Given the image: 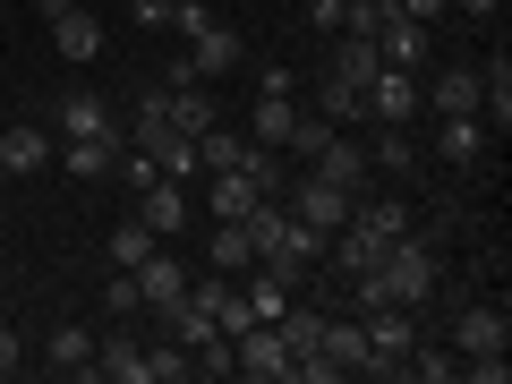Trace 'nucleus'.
<instances>
[{
	"label": "nucleus",
	"instance_id": "obj_11",
	"mask_svg": "<svg viewBox=\"0 0 512 384\" xmlns=\"http://www.w3.org/2000/svg\"><path fill=\"white\" fill-rule=\"evenodd\" d=\"M308 171H316V180H333V188H350V197H359V188H367V154H359V146H350L342 128H333L325 146H316V154H308Z\"/></svg>",
	"mask_w": 512,
	"mask_h": 384
},
{
	"label": "nucleus",
	"instance_id": "obj_29",
	"mask_svg": "<svg viewBox=\"0 0 512 384\" xmlns=\"http://www.w3.org/2000/svg\"><path fill=\"white\" fill-rule=\"evenodd\" d=\"M316 120H333V128H342V120H359V86H350L342 69H333L325 86H316Z\"/></svg>",
	"mask_w": 512,
	"mask_h": 384
},
{
	"label": "nucleus",
	"instance_id": "obj_16",
	"mask_svg": "<svg viewBox=\"0 0 512 384\" xmlns=\"http://www.w3.org/2000/svg\"><path fill=\"white\" fill-rule=\"evenodd\" d=\"M427 103H436V120H478V69H444Z\"/></svg>",
	"mask_w": 512,
	"mask_h": 384
},
{
	"label": "nucleus",
	"instance_id": "obj_2",
	"mask_svg": "<svg viewBox=\"0 0 512 384\" xmlns=\"http://www.w3.org/2000/svg\"><path fill=\"white\" fill-rule=\"evenodd\" d=\"M359 325H367V376H384L419 350V308H367Z\"/></svg>",
	"mask_w": 512,
	"mask_h": 384
},
{
	"label": "nucleus",
	"instance_id": "obj_27",
	"mask_svg": "<svg viewBox=\"0 0 512 384\" xmlns=\"http://www.w3.org/2000/svg\"><path fill=\"white\" fill-rule=\"evenodd\" d=\"M333 69H342L350 86H367V77L384 69V52H376V35H350V26H342V52H333Z\"/></svg>",
	"mask_w": 512,
	"mask_h": 384
},
{
	"label": "nucleus",
	"instance_id": "obj_23",
	"mask_svg": "<svg viewBox=\"0 0 512 384\" xmlns=\"http://www.w3.org/2000/svg\"><path fill=\"white\" fill-rule=\"evenodd\" d=\"M222 111H214V94H205V77L197 86H171V128H188V137H205Z\"/></svg>",
	"mask_w": 512,
	"mask_h": 384
},
{
	"label": "nucleus",
	"instance_id": "obj_6",
	"mask_svg": "<svg viewBox=\"0 0 512 384\" xmlns=\"http://www.w3.org/2000/svg\"><path fill=\"white\" fill-rule=\"evenodd\" d=\"M316 256H325V231H308V222H282V239H274V248H265V256H256V265H265V274H282V282H299V274H308V265H316Z\"/></svg>",
	"mask_w": 512,
	"mask_h": 384
},
{
	"label": "nucleus",
	"instance_id": "obj_13",
	"mask_svg": "<svg viewBox=\"0 0 512 384\" xmlns=\"http://www.w3.org/2000/svg\"><path fill=\"white\" fill-rule=\"evenodd\" d=\"M137 197H146V214H137V222H146L154 239H163V231H180V222H188V197H180V180H171V171H154V180L137 188Z\"/></svg>",
	"mask_w": 512,
	"mask_h": 384
},
{
	"label": "nucleus",
	"instance_id": "obj_20",
	"mask_svg": "<svg viewBox=\"0 0 512 384\" xmlns=\"http://www.w3.org/2000/svg\"><path fill=\"white\" fill-rule=\"evenodd\" d=\"M43 359H52L60 376H94V333L86 325H60L52 342H43Z\"/></svg>",
	"mask_w": 512,
	"mask_h": 384
},
{
	"label": "nucleus",
	"instance_id": "obj_18",
	"mask_svg": "<svg viewBox=\"0 0 512 384\" xmlns=\"http://www.w3.org/2000/svg\"><path fill=\"white\" fill-rule=\"evenodd\" d=\"M350 222H359V231H376V239H402L419 214H410L402 197H359V205H350Z\"/></svg>",
	"mask_w": 512,
	"mask_h": 384
},
{
	"label": "nucleus",
	"instance_id": "obj_32",
	"mask_svg": "<svg viewBox=\"0 0 512 384\" xmlns=\"http://www.w3.org/2000/svg\"><path fill=\"white\" fill-rule=\"evenodd\" d=\"M461 376H470V384H504L512 359H461Z\"/></svg>",
	"mask_w": 512,
	"mask_h": 384
},
{
	"label": "nucleus",
	"instance_id": "obj_37",
	"mask_svg": "<svg viewBox=\"0 0 512 384\" xmlns=\"http://www.w3.org/2000/svg\"><path fill=\"white\" fill-rule=\"evenodd\" d=\"M171 9H180V0H171Z\"/></svg>",
	"mask_w": 512,
	"mask_h": 384
},
{
	"label": "nucleus",
	"instance_id": "obj_24",
	"mask_svg": "<svg viewBox=\"0 0 512 384\" xmlns=\"http://www.w3.org/2000/svg\"><path fill=\"white\" fill-rule=\"evenodd\" d=\"M256 197H265V188H256L248 171H214V222H248Z\"/></svg>",
	"mask_w": 512,
	"mask_h": 384
},
{
	"label": "nucleus",
	"instance_id": "obj_25",
	"mask_svg": "<svg viewBox=\"0 0 512 384\" xmlns=\"http://www.w3.org/2000/svg\"><path fill=\"white\" fill-rule=\"evenodd\" d=\"M103 128H111L103 94H69V103H60V146H69V137H103Z\"/></svg>",
	"mask_w": 512,
	"mask_h": 384
},
{
	"label": "nucleus",
	"instance_id": "obj_8",
	"mask_svg": "<svg viewBox=\"0 0 512 384\" xmlns=\"http://www.w3.org/2000/svg\"><path fill=\"white\" fill-rule=\"evenodd\" d=\"M43 163H60V137H52V128H0V180H9V171H18V180H26V171H43Z\"/></svg>",
	"mask_w": 512,
	"mask_h": 384
},
{
	"label": "nucleus",
	"instance_id": "obj_10",
	"mask_svg": "<svg viewBox=\"0 0 512 384\" xmlns=\"http://www.w3.org/2000/svg\"><path fill=\"white\" fill-rule=\"evenodd\" d=\"M120 154H128V137H120V128H103V137H69V146H60V163H69L77 180H111V171H120Z\"/></svg>",
	"mask_w": 512,
	"mask_h": 384
},
{
	"label": "nucleus",
	"instance_id": "obj_17",
	"mask_svg": "<svg viewBox=\"0 0 512 384\" xmlns=\"http://www.w3.org/2000/svg\"><path fill=\"white\" fill-rule=\"evenodd\" d=\"M137 291H146V308H171V299L188 291V274H180V256H163V248H154L146 265H137Z\"/></svg>",
	"mask_w": 512,
	"mask_h": 384
},
{
	"label": "nucleus",
	"instance_id": "obj_4",
	"mask_svg": "<svg viewBox=\"0 0 512 384\" xmlns=\"http://www.w3.org/2000/svg\"><path fill=\"white\" fill-rule=\"evenodd\" d=\"M231 376L291 384V350H282V333H274V325H239V333H231Z\"/></svg>",
	"mask_w": 512,
	"mask_h": 384
},
{
	"label": "nucleus",
	"instance_id": "obj_34",
	"mask_svg": "<svg viewBox=\"0 0 512 384\" xmlns=\"http://www.w3.org/2000/svg\"><path fill=\"white\" fill-rule=\"evenodd\" d=\"M128 18H137V26H171V0H137Z\"/></svg>",
	"mask_w": 512,
	"mask_h": 384
},
{
	"label": "nucleus",
	"instance_id": "obj_1",
	"mask_svg": "<svg viewBox=\"0 0 512 384\" xmlns=\"http://www.w3.org/2000/svg\"><path fill=\"white\" fill-rule=\"evenodd\" d=\"M453 350H461V359H504V350H512L504 299H470V308H453Z\"/></svg>",
	"mask_w": 512,
	"mask_h": 384
},
{
	"label": "nucleus",
	"instance_id": "obj_31",
	"mask_svg": "<svg viewBox=\"0 0 512 384\" xmlns=\"http://www.w3.org/2000/svg\"><path fill=\"white\" fill-rule=\"evenodd\" d=\"M103 308H111V325L146 308V291H137V274H111V282H103Z\"/></svg>",
	"mask_w": 512,
	"mask_h": 384
},
{
	"label": "nucleus",
	"instance_id": "obj_22",
	"mask_svg": "<svg viewBox=\"0 0 512 384\" xmlns=\"http://www.w3.org/2000/svg\"><path fill=\"white\" fill-rule=\"evenodd\" d=\"M367 171H393V180H410V171H419V146H410V128H376V146H367Z\"/></svg>",
	"mask_w": 512,
	"mask_h": 384
},
{
	"label": "nucleus",
	"instance_id": "obj_7",
	"mask_svg": "<svg viewBox=\"0 0 512 384\" xmlns=\"http://www.w3.org/2000/svg\"><path fill=\"white\" fill-rule=\"evenodd\" d=\"M188 69H197V77H231L239 69V35L222 18H197V26H188Z\"/></svg>",
	"mask_w": 512,
	"mask_h": 384
},
{
	"label": "nucleus",
	"instance_id": "obj_14",
	"mask_svg": "<svg viewBox=\"0 0 512 384\" xmlns=\"http://www.w3.org/2000/svg\"><path fill=\"white\" fill-rule=\"evenodd\" d=\"M137 154H146L154 171H171V180L197 171V137H188V128H154V137H137Z\"/></svg>",
	"mask_w": 512,
	"mask_h": 384
},
{
	"label": "nucleus",
	"instance_id": "obj_26",
	"mask_svg": "<svg viewBox=\"0 0 512 384\" xmlns=\"http://www.w3.org/2000/svg\"><path fill=\"white\" fill-rule=\"evenodd\" d=\"M248 146H256V137H231V128H205V137H197V163L205 171H239V163H248Z\"/></svg>",
	"mask_w": 512,
	"mask_h": 384
},
{
	"label": "nucleus",
	"instance_id": "obj_9",
	"mask_svg": "<svg viewBox=\"0 0 512 384\" xmlns=\"http://www.w3.org/2000/svg\"><path fill=\"white\" fill-rule=\"evenodd\" d=\"M94 376H120V384H146V333H128V316L94 342Z\"/></svg>",
	"mask_w": 512,
	"mask_h": 384
},
{
	"label": "nucleus",
	"instance_id": "obj_21",
	"mask_svg": "<svg viewBox=\"0 0 512 384\" xmlns=\"http://www.w3.org/2000/svg\"><path fill=\"white\" fill-rule=\"evenodd\" d=\"M291 120H299V103H291V94H265V86H256V120H248V137H256V146H282V137H291Z\"/></svg>",
	"mask_w": 512,
	"mask_h": 384
},
{
	"label": "nucleus",
	"instance_id": "obj_15",
	"mask_svg": "<svg viewBox=\"0 0 512 384\" xmlns=\"http://www.w3.org/2000/svg\"><path fill=\"white\" fill-rule=\"evenodd\" d=\"M487 137H495L487 120H444V128H436V163H453V171H470L478 154H487Z\"/></svg>",
	"mask_w": 512,
	"mask_h": 384
},
{
	"label": "nucleus",
	"instance_id": "obj_12",
	"mask_svg": "<svg viewBox=\"0 0 512 384\" xmlns=\"http://www.w3.org/2000/svg\"><path fill=\"white\" fill-rule=\"evenodd\" d=\"M274 333H282V350H291V376H299V359H316V342H325V308H299V299H282Z\"/></svg>",
	"mask_w": 512,
	"mask_h": 384
},
{
	"label": "nucleus",
	"instance_id": "obj_33",
	"mask_svg": "<svg viewBox=\"0 0 512 384\" xmlns=\"http://www.w3.org/2000/svg\"><path fill=\"white\" fill-rule=\"evenodd\" d=\"M18 359H26V350H18V325H0V376H18Z\"/></svg>",
	"mask_w": 512,
	"mask_h": 384
},
{
	"label": "nucleus",
	"instance_id": "obj_5",
	"mask_svg": "<svg viewBox=\"0 0 512 384\" xmlns=\"http://www.w3.org/2000/svg\"><path fill=\"white\" fill-rule=\"evenodd\" d=\"M282 205H291V214L308 222V231H325V239H333V231L350 222V205H359V197H350V188H333V180H316V171H299Z\"/></svg>",
	"mask_w": 512,
	"mask_h": 384
},
{
	"label": "nucleus",
	"instance_id": "obj_28",
	"mask_svg": "<svg viewBox=\"0 0 512 384\" xmlns=\"http://www.w3.org/2000/svg\"><path fill=\"white\" fill-rule=\"evenodd\" d=\"M248 265H256V239L239 222H214V274H248Z\"/></svg>",
	"mask_w": 512,
	"mask_h": 384
},
{
	"label": "nucleus",
	"instance_id": "obj_19",
	"mask_svg": "<svg viewBox=\"0 0 512 384\" xmlns=\"http://www.w3.org/2000/svg\"><path fill=\"white\" fill-rule=\"evenodd\" d=\"M52 43H60V60H77V69H86V60L103 52V26H94L86 9H69V18H52Z\"/></svg>",
	"mask_w": 512,
	"mask_h": 384
},
{
	"label": "nucleus",
	"instance_id": "obj_3",
	"mask_svg": "<svg viewBox=\"0 0 512 384\" xmlns=\"http://www.w3.org/2000/svg\"><path fill=\"white\" fill-rule=\"evenodd\" d=\"M359 111H367L376 128H410V120H419V77L384 60V69H376V77L359 86Z\"/></svg>",
	"mask_w": 512,
	"mask_h": 384
},
{
	"label": "nucleus",
	"instance_id": "obj_35",
	"mask_svg": "<svg viewBox=\"0 0 512 384\" xmlns=\"http://www.w3.org/2000/svg\"><path fill=\"white\" fill-rule=\"evenodd\" d=\"M453 9H470V18H495V9H504V0H453Z\"/></svg>",
	"mask_w": 512,
	"mask_h": 384
},
{
	"label": "nucleus",
	"instance_id": "obj_36",
	"mask_svg": "<svg viewBox=\"0 0 512 384\" xmlns=\"http://www.w3.org/2000/svg\"><path fill=\"white\" fill-rule=\"evenodd\" d=\"M35 9H43V18H69V9H77V0H35Z\"/></svg>",
	"mask_w": 512,
	"mask_h": 384
},
{
	"label": "nucleus",
	"instance_id": "obj_30",
	"mask_svg": "<svg viewBox=\"0 0 512 384\" xmlns=\"http://www.w3.org/2000/svg\"><path fill=\"white\" fill-rule=\"evenodd\" d=\"M146 256H154V231H146V222H120V231H111V265H120V274H137Z\"/></svg>",
	"mask_w": 512,
	"mask_h": 384
}]
</instances>
